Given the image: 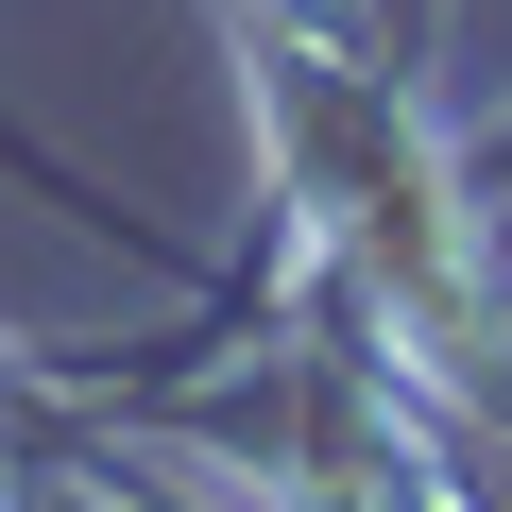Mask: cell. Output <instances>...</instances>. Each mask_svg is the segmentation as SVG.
<instances>
[{
  "label": "cell",
  "instance_id": "6da1fadb",
  "mask_svg": "<svg viewBox=\"0 0 512 512\" xmlns=\"http://www.w3.org/2000/svg\"><path fill=\"white\" fill-rule=\"evenodd\" d=\"M461 171H478V188H512V120H495V137H478V154H461Z\"/></svg>",
  "mask_w": 512,
  "mask_h": 512
}]
</instances>
